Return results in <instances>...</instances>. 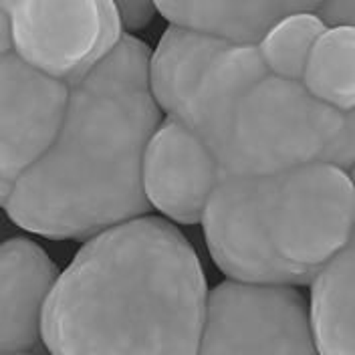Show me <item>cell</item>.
I'll use <instances>...</instances> for the list:
<instances>
[{
  "instance_id": "1",
  "label": "cell",
  "mask_w": 355,
  "mask_h": 355,
  "mask_svg": "<svg viewBox=\"0 0 355 355\" xmlns=\"http://www.w3.org/2000/svg\"><path fill=\"white\" fill-rule=\"evenodd\" d=\"M150 71L164 115L198 135L222 178L355 166V111L333 110L301 81L270 73L254 43L170 24Z\"/></svg>"
},
{
  "instance_id": "2",
  "label": "cell",
  "mask_w": 355,
  "mask_h": 355,
  "mask_svg": "<svg viewBox=\"0 0 355 355\" xmlns=\"http://www.w3.org/2000/svg\"><path fill=\"white\" fill-rule=\"evenodd\" d=\"M150 65V49L125 35L71 83L57 139L2 192V206L17 226L46 239H91L148 214L144 155L164 119Z\"/></svg>"
},
{
  "instance_id": "3",
  "label": "cell",
  "mask_w": 355,
  "mask_h": 355,
  "mask_svg": "<svg viewBox=\"0 0 355 355\" xmlns=\"http://www.w3.org/2000/svg\"><path fill=\"white\" fill-rule=\"evenodd\" d=\"M208 291L172 222L137 216L89 239L59 275L43 317L55 355L200 354Z\"/></svg>"
},
{
  "instance_id": "4",
  "label": "cell",
  "mask_w": 355,
  "mask_h": 355,
  "mask_svg": "<svg viewBox=\"0 0 355 355\" xmlns=\"http://www.w3.org/2000/svg\"><path fill=\"white\" fill-rule=\"evenodd\" d=\"M354 222V174L325 162L222 178L202 218L224 275L295 287L317 279Z\"/></svg>"
},
{
  "instance_id": "5",
  "label": "cell",
  "mask_w": 355,
  "mask_h": 355,
  "mask_svg": "<svg viewBox=\"0 0 355 355\" xmlns=\"http://www.w3.org/2000/svg\"><path fill=\"white\" fill-rule=\"evenodd\" d=\"M0 53H17L69 85L125 37L113 0H0Z\"/></svg>"
},
{
  "instance_id": "6",
  "label": "cell",
  "mask_w": 355,
  "mask_h": 355,
  "mask_svg": "<svg viewBox=\"0 0 355 355\" xmlns=\"http://www.w3.org/2000/svg\"><path fill=\"white\" fill-rule=\"evenodd\" d=\"M200 354H317L309 301L295 285L228 279L208 293Z\"/></svg>"
},
{
  "instance_id": "7",
  "label": "cell",
  "mask_w": 355,
  "mask_h": 355,
  "mask_svg": "<svg viewBox=\"0 0 355 355\" xmlns=\"http://www.w3.org/2000/svg\"><path fill=\"white\" fill-rule=\"evenodd\" d=\"M71 85L17 53H0V192L53 146L65 121Z\"/></svg>"
},
{
  "instance_id": "8",
  "label": "cell",
  "mask_w": 355,
  "mask_h": 355,
  "mask_svg": "<svg viewBox=\"0 0 355 355\" xmlns=\"http://www.w3.org/2000/svg\"><path fill=\"white\" fill-rule=\"evenodd\" d=\"M216 157L196 133L164 115L144 155L141 182L150 206L180 224L202 222L220 184Z\"/></svg>"
},
{
  "instance_id": "9",
  "label": "cell",
  "mask_w": 355,
  "mask_h": 355,
  "mask_svg": "<svg viewBox=\"0 0 355 355\" xmlns=\"http://www.w3.org/2000/svg\"><path fill=\"white\" fill-rule=\"evenodd\" d=\"M59 270L39 244L8 239L0 250V354L43 341V317Z\"/></svg>"
},
{
  "instance_id": "10",
  "label": "cell",
  "mask_w": 355,
  "mask_h": 355,
  "mask_svg": "<svg viewBox=\"0 0 355 355\" xmlns=\"http://www.w3.org/2000/svg\"><path fill=\"white\" fill-rule=\"evenodd\" d=\"M327 0H155L170 24L236 43H259L265 33L295 12L321 10Z\"/></svg>"
},
{
  "instance_id": "11",
  "label": "cell",
  "mask_w": 355,
  "mask_h": 355,
  "mask_svg": "<svg viewBox=\"0 0 355 355\" xmlns=\"http://www.w3.org/2000/svg\"><path fill=\"white\" fill-rule=\"evenodd\" d=\"M352 174L355 180V166ZM309 287L317 354L355 355V222L347 241Z\"/></svg>"
},
{
  "instance_id": "12",
  "label": "cell",
  "mask_w": 355,
  "mask_h": 355,
  "mask_svg": "<svg viewBox=\"0 0 355 355\" xmlns=\"http://www.w3.org/2000/svg\"><path fill=\"white\" fill-rule=\"evenodd\" d=\"M301 83L333 110L355 111V24L327 22Z\"/></svg>"
},
{
  "instance_id": "13",
  "label": "cell",
  "mask_w": 355,
  "mask_h": 355,
  "mask_svg": "<svg viewBox=\"0 0 355 355\" xmlns=\"http://www.w3.org/2000/svg\"><path fill=\"white\" fill-rule=\"evenodd\" d=\"M325 28L327 21L321 17L319 10L295 12L272 24L257 46L270 73L301 81L313 46Z\"/></svg>"
},
{
  "instance_id": "14",
  "label": "cell",
  "mask_w": 355,
  "mask_h": 355,
  "mask_svg": "<svg viewBox=\"0 0 355 355\" xmlns=\"http://www.w3.org/2000/svg\"><path fill=\"white\" fill-rule=\"evenodd\" d=\"M113 4L128 31L146 28L157 15L155 0H113Z\"/></svg>"
},
{
  "instance_id": "15",
  "label": "cell",
  "mask_w": 355,
  "mask_h": 355,
  "mask_svg": "<svg viewBox=\"0 0 355 355\" xmlns=\"http://www.w3.org/2000/svg\"><path fill=\"white\" fill-rule=\"evenodd\" d=\"M327 22H347L355 24V0H327L319 10Z\"/></svg>"
}]
</instances>
